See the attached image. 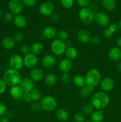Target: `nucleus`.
Instances as JSON below:
<instances>
[{
    "instance_id": "f257e3e1",
    "label": "nucleus",
    "mask_w": 121,
    "mask_h": 122,
    "mask_svg": "<svg viewBox=\"0 0 121 122\" xmlns=\"http://www.w3.org/2000/svg\"><path fill=\"white\" fill-rule=\"evenodd\" d=\"M110 101L109 97L106 92L99 91L93 95L91 98V102L93 107L98 110H103L108 106Z\"/></svg>"
},
{
    "instance_id": "f03ea898",
    "label": "nucleus",
    "mask_w": 121,
    "mask_h": 122,
    "mask_svg": "<svg viewBox=\"0 0 121 122\" xmlns=\"http://www.w3.org/2000/svg\"><path fill=\"white\" fill-rule=\"evenodd\" d=\"M22 77L19 70L9 69L4 73L3 80L7 86L10 87L19 85Z\"/></svg>"
},
{
    "instance_id": "7ed1b4c3",
    "label": "nucleus",
    "mask_w": 121,
    "mask_h": 122,
    "mask_svg": "<svg viewBox=\"0 0 121 122\" xmlns=\"http://www.w3.org/2000/svg\"><path fill=\"white\" fill-rule=\"evenodd\" d=\"M85 85L92 87H96L100 83L101 75L97 69H91L87 72L85 76Z\"/></svg>"
},
{
    "instance_id": "20e7f679",
    "label": "nucleus",
    "mask_w": 121,
    "mask_h": 122,
    "mask_svg": "<svg viewBox=\"0 0 121 122\" xmlns=\"http://www.w3.org/2000/svg\"><path fill=\"white\" fill-rule=\"evenodd\" d=\"M78 17L83 23L84 25H90L94 19V11L88 7L82 8L78 13Z\"/></svg>"
},
{
    "instance_id": "39448f33",
    "label": "nucleus",
    "mask_w": 121,
    "mask_h": 122,
    "mask_svg": "<svg viewBox=\"0 0 121 122\" xmlns=\"http://www.w3.org/2000/svg\"><path fill=\"white\" fill-rule=\"evenodd\" d=\"M41 108L46 112H52L55 110L57 107V101L53 97L47 96L42 98L40 101Z\"/></svg>"
},
{
    "instance_id": "423d86ee",
    "label": "nucleus",
    "mask_w": 121,
    "mask_h": 122,
    "mask_svg": "<svg viewBox=\"0 0 121 122\" xmlns=\"http://www.w3.org/2000/svg\"><path fill=\"white\" fill-rule=\"evenodd\" d=\"M66 46L62 41L56 39L51 42V50L53 54L56 56H60L65 52Z\"/></svg>"
},
{
    "instance_id": "0eeeda50",
    "label": "nucleus",
    "mask_w": 121,
    "mask_h": 122,
    "mask_svg": "<svg viewBox=\"0 0 121 122\" xmlns=\"http://www.w3.org/2000/svg\"><path fill=\"white\" fill-rule=\"evenodd\" d=\"M9 64L11 69L19 70L22 69L24 66L23 59L19 55L13 54L9 57Z\"/></svg>"
},
{
    "instance_id": "6e6552de",
    "label": "nucleus",
    "mask_w": 121,
    "mask_h": 122,
    "mask_svg": "<svg viewBox=\"0 0 121 122\" xmlns=\"http://www.w3.org/2000/svg\"><path fill=\"white\" fill-rule=\"evenodd\" d=\"M54 5L50 1L43 2L39 7V12L44 16H51L54 11Z\"/></svg>"
},
{
    "instance_id": "1a4fd4ad",
    "label": "nucleus",
    "mask_w": 121,
    "mask_h": 122,
    "mask_svg": "<svg viewBox=\"0 0 121 122\" xmlns=\"http://www.w3.org/2000/svg\"><path fill=\"white\" fill-rule=\"evenodd\" d=\"M94 20L101 27H106L110 22L109 16L103 12H98L94 14Z\"/></svg>"
},
{
    "instance_id": "9d476101",
    "label": "nucleus",
    "mask_w": 121,
    "mask_h": 122,
    "mask_svg": "<svg viewBox=\"0 0 121 122\" xmlns=\"http://www.w3.org/2000/svg\"><path fill=\"white\" fill-rule=\"evenodd\" d=\"M8 7L11 13L13 14H20L23 10V4L20 0H10Z\"/></svg>"
},
{
    "instance_id": "9b49d317",
    "label": "nucleus",
    "mask_w": 121,
    "mask_h": 122,
    "mask_svg": "<svg viewBox=\"0 0 121 122\" xmlns=\"http://www.w3.org/2000/svg\"><path fill=\"white\" fill-rule=\"evenodd\" d=\"M24 66L28 69H33L35 67L38 63V58L37 56L30 53L25 56L23 58Z\"/></svg>"
},
{
    "instance_id": "f8f14e48",
    "label": "nucleus",
    "mask_w": 121,
    "mask_h": 122,
    "mask_svg": "<svg viewBox=\"0 0 121 122\" xmlns=\"http://www.w3.org/2000/svg\"><path fill=\"white\" fill-rule=\"evenodd\" d=\"M114 87V82L112 79L107 77L100 81V88L104 92L111 91Z\"/></svg>"
},
{
    "instance_id": "ddd939ff",
    "label": "nucleus",
    "mask_w": 121,
    "mask_h": 122,
    "mask_svg": "<svg viewBox=\"0 0 121 122\" xmlns=\"http://www.w3.org/2000/svg\"><path fill=\"white\" fill-rule=\"evenodd\" d=\"M57 30L53 26H49L45 27L42 32V39H51L56 36Z\"/></svg>"
},
{
    "instance_id": "4468645a",
    "label": "nucleus",
    "mask_w": 121,
    "mask_h": 122,
    "mask_svg": "<svg viewBox=\"0 0 121 122\" xmlns=\"http://www.w3.org/2000/svg\"><path fill=\"white\" fill-rule=\"evenodd\" d=\"M30 77L34 82H40L44 77L42 70L39 68H33L30 71Z\"/></svg>"
},
{
    "instance_id": "2eb2a0df",
    "label": "nucleus",
    "mask_w": 121,
    "mask_h": 122,
    "mask_svg": "<svg viewBox=\"0 0 121 122\" xmlns=\"http://www.w3.org/2000/svg\"><path fill=\"white\" fill-rule=\"evenodd\" d=\"M23 89L21 88L20 85H17L11 88L10 94L13 99L17 101L21 100L24 95Z\"/></svg>"
},
{
    "instance_id": "dca6fc26",
    "label": "nucleus",
    "mask_w": 121,
    "mask_h": 122,
    "mask_svg": "<svg viewBox=\"0 0 121 122\" xmlns=\"http://www.w3.org/2000/svg\"><path fill=\"white\" fill-rule=\"evenodd\" d=\"M56 59L53 56L51 55H46L42 58L41 60V64L44 67L50 69L52 68L55 66Z\"/></svg>"
},
{
    "instance_id": "f3484780",
    "label": "nucleus",
    "mask_w": 121,
    "mask_h": 122,
    "mask_svg": "<svg viewBox=\"0 0 121 122\" xmlns=\"http://www.w3.org/2000/svg\"><path fill=\"white\" fill-rule=\"evenodd\" d=\"M73 64L71 60L65 58L62 60L59 63V69L62 73H69L72 69Z\"/></svg>"
},
{
    "instance_id": "a211bd4d",
    "label": "nucleus",
    "mask_w": 121,
    "mask_h": 122,
    "mask_svg": "<svg viewBox=\"0 0 121 122\" xmlns=\"http://www.w3.org/2000/svg\"><path fill=\"white\" fill-rule=\"evenodd\" d=\"M77 37L78 41L83 44H87L91 39V35L90 33L85 29L79 30L77 32Z\"/></svg>"
},
{
    "instance_id": "6ab92c4d",
    "label": "nucleus",
    "mask_w": 121,
    "mask_h": 122,
    "mask_svg": "<svg viewBox=\"0 0 121 122\" xmlns=\"http://www.w3.org/2000/svg\"><path fill=\"white\" fill-rule=\"evenodd\" d=\"M108 56L113 61H119L121 59V50L119 48L113 46L109 50Z\"/></svg>"
},
{
    "instance_id": "aec40b11",
    "label": "nucleus",
    "mask_w": 121,
    "mask_h": 122,
    "mask_svg": "<svg viewBox=\"0 0 121 122\" xmlns=\"http://www.w3.org/2000/svg\"><path fill=\"white\" fill-rule=\"evenodd\" d=\"M19 85L23 89L24 92H30L34 89V83L30 78L24 77L22 79Z\"/></svg>"
},
{
    "instance_id": "412c9836",
    "label": "nucleus",
    "mask_w": 121,
    "mask_h": 122,
    "mask_svg": "<svg viewBox=\"0 0 121 122\" xmlns=\"http://www.w3.org/2000/svg\"><path fill=\"white\" fill-rule=\"evenodd\" d=\"M55 116L57 120L60 122H65L69 119V114L64 108H59L55 112Z\"/></svg>"
},
{
    "instance_id": "4be33fe9",
    "label": "nucleus",
    "mask_w": 121,
    "mask_h": 122,
    "mask_svg": "<svg viewBox=\"0 0 121 122\" xmlns=\"http://www.w3.org/2000/svg\"><path fill=\"white\" fill-rule=\"evenodd\" d=\"M13 21L16 27L19 28H23L25 27L27 23V20L23 15L18 14L14 17Z\"/></svg>"
},
{
    "instance_id": "5701e85b",
    "label": "nucleus",
    "mask_w": 121,
    "mask_h": 122,
    "mask_svg": "<svg viewBox=\"0 0 121 122\" xmlns=\"http://www.w3.org/2000/svg\"><path fill=\"white\" fill-rule=\"evenodd\" d=\"M64 54L66 58L72 60H75L77 57L78 52L75 48L72 46H68V47H66Z\"/></svg>"
},
{
    "instance_id": "b1692460",
    "label": "nucleus",
    "mask_w": 121,
    "mask_h": 122,
    "mask_svg": "<svg viewBox=\"0 0 121 122\" xmlns=\"http://www.w3.org/2000/svg\"><path fill=\"white\" fill-rule=\"evenodd\" d=\"M43 51V45L39 42H36L32 44L30 46V52L32 54L37 56L40 54Z\"/></svg>"
},
{
    "instance_id": "393cba45",
    "label": "nucleus",
    "mask_w": 121,
    "mask_h": 122,
    "mask_svg": "<svg viewBox=\"0 0 121 122\" xmlns=\"http://www.w3.org/2000/svg\"><path fill=\"white\" fill-rule=\"evenodd\" d=\"M94 90V87L85 85L83 87L81 88L80 90H79V94L83 98L88 97L93 92Z\"/></svg>"
},
{
    "instance_id": "a878e982",
    "label": "nucleus",
    "mask_w": 121,
    "mask_h": 122,
    "mask_svg": "<svg viewBox=\"0 0 121 122\" xmlns=\"http://www.w3.org/2000/svg\"><path fill=\"white\" fill-rule=\"evenodd\" d=\"M103 110H97L94 111L90 116L91 122H102L103 120Z\"/></svg>"
},
{
    "instance_id": "bb28decb",
    "label": "nucleus",
    "mask_w": 121,
    "mask_h": 122,
    "mask_svg": "<svg viewBox=\"0 0 121 122\" xmlns=\"http://www.w3.org/2000/svg\"><path fill=\"white\" fill-rule=\"evenodd\" d=\"M72 82L75 86L78 88H82L85 85V77L81 75H77L74 76Z\"/></svg>"
},
{
    "instance_id": "cd10ccee",
    "label": "nucleus",
    "mask_w": 121,
    "mask_h": 122,
    "mask_svg": "<svg viewBox=\"0 0 121 122\" xmlns=\"http://www.w3.org/2000/svg\"><path fill=\"white\" fill-rule=\"evenodd\" d=\"M15 41L13 38L11 37H6L2 42V45L4 48L6 50H11L13 48L15 45Z\"/></svg>"
},
{
    "instance_id": "c85d7f7f",
    "label": "nucleus",
    "mask_w": 121,
    "mask_h": 122,
    "mask_svg": "<svg viewBox=\"0 0 121 122\" xmlns=\"http://www.w3.org/2000/svg\"><path fill=\"white\" fill-rule=\"evenodd\" d=\"M56 82V77L55 75L52 73L47 74L45 77V83L48 86H52Z\"/></svg>"
},
{
    "instance_id": "c756f323",
    "label": "nucleus",
    "mask_w": 121,
    "mask_h": 122,
    "mask_svg": "<svg viewBox=\"0 0 121 122\" xmlns=\"http://www.w3.org/2000/svg\"><path fill=\"white\" fill-rule=\"evenodd\" d=\"M102 5L106 10L112 11L116 6V0H102Z\"/></svg>"
},
{
    "instance_id": "7c9ffc66",
    "label": "nucleus",
    "mask_w": 121,
    "mask_h": 122,
    "mask_svg": "<svg viewBox=\"0 0 121 122\" xmlns=\"http://www.w3.org/2000/svg\"><path fill=\"white\" fill-rule=\"evenodd\" d=\"M30 94L31 95V99L33 102H38L39 100L42 98V93L39 89H33L30 92Z\"/></svg>"
},
{
    "instance_id": "2f4dec72",
    "label": "nucleus",
    "mask_w": 121,
    "mask_h": 122,
    "mask_svg": "<svg viewBox=\"0 0 121 122\" xmlns=\"http://www.w3.org/2000/svg\"><path fill=\"white\" fill-rule=\"evenodd\" d=\"M94 107L91 103H87L84 106L83 108V114L84 116H91L93 111Z\"/></svg>"
},
{
    "instance_id": "473e14b6",
    "label": "nucleus",
    "mask_w": 121,
    "mask_h": 122,
    "mask_svg": "<svg viewBox=\"0 0 121 122\" xmlns=\"http://www.w3.org/2000/svg\"><path fill=\"white\" fill-rule=\"evenodd\" d=\"M57 39H59V40L60 41H64L66 40L68 38V33L65 30H60L59 32H57L56 34Z\"/></svg>"
},
{
    "instance_id": "72a5a7b5",
    "label": "nucleus",
    "mask_w": 121,
    "mask_h": 122,
    "mask_svg": "<svg viewBox=\"0 0 121 122\" xmlns=\"http://www.w3.org/2000/svg\"><path fill=\"white\" fill-rule=\"evenodd\" d=\"M60 79L63 83L65 84H68L71 82V77L68 73H62L60 76Z\"/></svg>"
},
{
    "instance_id": "f704fd0d",
    "label": "nucleus",
    "mask_w": 121,
    "mask_h": 122,
    "mask_svg": "<svg viewBox=\"0 0 121 122\" xmlns=\"http://www.w3.org/2000/svg\"><path fill=\"white\" fill-rule=\"evenodd\" d=\"M61 5L65 8H70L73 6L74 0H60Z\"/></svg>"
},
{
    "instance_id": "c9c22d12",
    "label": "nucleus",
    "mask_w": 121,
    "mask_h": 122,
    "mask_svg": "<svg viewBox=\"0 0 121 122\" xmlns=\"http://www.w3.org/2000/svg\"><path fill=\"white\" fill-rule=\"evenodd\" d=\"M76 2L82 8H86L90 5V0H76Z\"/></svg>"
},
{
    "instance_id": "e433bc0d",
    "label": "nucleus",
    "mask_w": 121,
    "mask_h": 122,
    "mask_svg": "<svg viewBox=\"0 0 121 122\" xmlns=\"http://www.w3.org/2000/svg\"><path fill=\"white\" fill-rule=\"evenodd\" d=\"M74 120L75 122H84L85 121V116L83 113H76L74 116Z\"/></svg>"
},
{
    "instance_id": "4c0bfd02",
    "label": "nucleus",
    "mask_w": 121,
    "mask_h": 122,
    "mask_svg": "<svg viewBox=\"0 0 121 122\" xmlns=\"http://www.w3.org/2000/svg\"><path fill=\"white\" fill-rule=\"evenodd\" d=\"M23 4L27 7H33L36 4V0H20Z\"/></svg>"
},
{
    "instance_id": "58836bf2",
    "label": "nucleus",
    "mask_w": 121,
    "mask_h": 122,
    "mask_svg": "<svg viewBox=\"0 0 121 122\" xmlns=\"http://www.w3.org/2000/svg\"><path fill=\"white\" fill-rule=\"evenodd\" d=\"M113 33L109 29V28H107L104 30V32H103V36L105 39H110L112 37Z\"/></svg>"
},
{
    "instance_id": "ea45409f",
    "label": "nucleus",
    "mask_w": 121,
    "mask_h": 122,
    "mask_svg": "<svg viewBox=\"0 0 121 122\" xmlns=\"http://www.w3.org/2000/svg\"><path fill=\"white\" fill-rule=\"evenodd\" d=\"M20 51H21V53H22L23 54L26 56V55L30 54V48L28 45H22V46H21V48H20Z\"/></svg>"
},
{
    "instance_id": "a19ab883",
    "label": "nucleus",
    "mask_w": 121,
    "mask_h": 122,
    "mask_svg": "<svg viewBox=\"0 0 121 122\" xmlns=\"http://www.w3.org/2000/svg\"><path fill=\"white\" fill-rule=\"evenodd\" d=\"M30 108L33 112H38L41 108V106H40V104H39L38 102H34L31 105Z\"/></svg>"
},
{
    "instance_id": "79ce46f5",
    "label": "nucleus",
    "mask_w": 121,
    "mask_h": 122,
    "mask_svg": "<svg viewBox=\"0 0 121 122\" xmlns=\"http://www.w3.org/2000/svg\"><path fill=\"white\" fill-rule=\"evenodd\" d=\"M7 85L5 83L3 79L0 78V94H2L5 91Z\"/></svg>"
},
{
    "instance_id": "37998d69",
    "label": "nucleus",
    "mask_w": 121,
    "mask_h": 122,
    "mask_svg": "<svg viewBox=\"0 0 121 122\" xmlns=\"http://www.w3.org/2000/svg\"><path fill=\"white\" fill-rule=\"evenodd\" d=\"M7 112V108L5 104L0 102V117H2Z\"/></svg>"
},
{
    "instance_id": "c03bdc74",
    "label": "nucleus",
    "mask_w": 121,
    "mask_h": 122,
    "mask_svg": "<svg viewBox=\"0 0 121 122\" xmlns=\"http://www.w3.org/2000/svg\"><path fill=\"white\" fill-rule=\"evenodd\" d=\"M13 19H14V17H13V14L11 13V12L7 13L5 14L4 20L6 22H11Z\"/></svg>"
},
{
    "instance_id": "a18cd8bd",
    "label": "nucleus",
    "mask_w": 121,
    "mask_h": 122,
    "mask_svg": "<svg viewBox=\"0 0 121 122\" xmlns=\"http://www.w3.org/2000/svg\"><path fill=\"white\" fill-rule=\"evenodd\" d=\"M23 100L26 102H30V101H32L30 92H25L24 93L23 97Z\"/></svg>"
},
{
    "instance_id": "49530a36",
    "label": "nucleus",
    "mask_w": 121,
    "mask_h": 122,
    "mask_svg": "<svg viewBox=\"0 0 121 122\" xmlns=\"http://www.w3.org/2000/svg\"><path fill=\"white\" fill-rule=\"evenodd\" d=\"M90 41L93 44L96 45V44H98L101 42V39L98 36H94L91 37Z\"/></svg>"
},
{
    "instance_id": "de8ad7c7",
    "label": "nucleus",
    "mask_w": 121,
    "mask_h": 122,
    "mask_svg": "<svg viewBox=\"0 0 121 122\" xmlns=\"http://www.w3.org/2000/svg\"><path fill=\"white\" fill-rule=\"evenodd\" d=\"M23 39V35L21 33H17L15 35V37H14V40H15V41L18 42H21Z\"/></svg>"
},
{
    "instance_id": "09e8293b",
    "label": "nucleus",
    "mask_w": 121,
    "mask_h": 122,
    "mask_svg": "<svg viewBox=\"0 0 121 122\" xmlns=\"http://www.w3.org/2000/svg\"><path fill=\"white\" fill-rule=\"evenodd\" d=\"M108 28H109V29H110V30H111L112 32L114 33L115 32H116V31L117 30V29H118V26H117V25H116V24L112 23L111 25H109V26Z\"/></svg>"
},
{
    "instance_id": "8fccbe9b",
    "label": "nucleus",
    "mask_w": 121,
    "mask_h": 122,
    "mask_svg": "<svg viewBox=\"0 0 121 122\" xmlns=\"http://www.w3.org/2000/svg\"><path fill=\"white\" fill-rule=\"evenodd\" d=\"M50 19L53 22H56L59 20V15H58V14L57 13H53L50 16Z\"/></svg>"
},
{
    "instance_id": "3c124183",
    "label": "nucleus",
    "mask_w": 121,
    "mask_h": 122,
    "mask_svg": "<svg viewBox=\"0 0 121 122\" xmlns=\"http://www.w3.org/2000/svg\"><path fill=\"white\" fill-rule=\"evenodd\" d=\"M116 44L118 48H121V36L118 38V39L116 41Z\"/></svg>"
},
{
    "instance_id": "603ef678",
    "label": "nucleus",
    "mask_w": 121,
    "mask_h": 122,
    "mask_svg": "<svg viewBox=\"0 0 121 122\" xmlns=\"http://www.w3.org/2000/svg\"><path fill=\"white\" fill-rule=\"evenodd\" d=\"M0 122H9V121L7 117L2 116L0 117Z\"/></svg>"
},
{
    "instance_id": "864d4df0",
    "label": "nucleus",
    "mask_w": 121,
    "mask_h": 122,
    "mask_svg": "<svg viewBox=\"0 0 121 122\" xmlns=\"http://www.w3.org/2000/svg\"><path fill=\"white\" fill-rule=\"evenodd\" d=\"M117 69L119 72H121V61H119L117 64Z\"/></svg>"
},
{
    "instance_id": "5fc2aeb1",
    "label": "nucleus",
    "mask_w": 121,
    "mask_h": 122,
    "mask_svg": "<svg viewBox=\"0 0 121 122\" xmlns=\"http://www.w3.org/2000/svg\"><path fill=\"white\" fill-rule=\"evenodd\" d=\"M118 26H119V28L121 29V20H120L119 22V23H118Z\"/></svg>"
},
{
    "instance_id": "6e6d98bb",
    "label": "nucleus",
    "mask_w": 121,
    "mask_h": 122,
    "mask_svg": "<svg viewBox=\"0 0 121 122\" xmlns=\"http://www.w3.org/2000/svg\"><path fill=\"white\" fill-rule=\"evenodd\" d=\"M1 16H2V11H1V8H0V19H1Z\"/></svg>"
},
{
    "instance_id": "4d7b16f0",
    "label": "nucleus",
    "mask_w": 121,
    "mask_h": 122,
    "mask_svg": "<svg viewBox=\"0 0 121 122\" xmlns=\"http://www.w3.org/2000/svg\"><path fill=\"white\" fill-rule=\"evenodd\" d=\"M96 1H102V0H95Z\"/></svg>"
},
{
    "instance_id": "13d9d810",
    "label": "nucleus",
    "mask_w": 121,
    "mask_h": 122,
    "mask_svg": "<svg viewBox=\"0 0 121 122\" xmlns=\"http://www.w3.org/2000/svg\"><path fill=\"white\" fill-rule=\"evenodd\" d=\"M84 122H91V121H85Z\"/></svg>"
},
{
    "instance_id": "bf43d9fd",
    "label": "nucleus",
    "mask_w": 121,
    "mask_h": 122,
    "mask_svg": "<svg viewBox=\"0 0 121 122\" xmlns=\"http://www.w3.org/2000/svg\"><path fill=\"white\" fill-rule=\"evenodd\" d=\"M53 1H59V0H53Z\"/></svg>"
}]
</instances>
